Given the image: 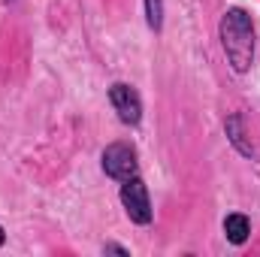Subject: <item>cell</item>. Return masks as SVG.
Here are the masks:
<instances>
[{"label":"cell","instance_id":"obj_1","mask_svg":"<svg viewBox=\"0 0 260 257\" xmlns=\"http://www.w3.org/2000/svg\"><path fill=\"white\" fill-rule=\"evenodd\" d=\"M218 34H221V46H224V55L233 67V73H248L254 64V52H257L254 18L242 6H230L221 15Z\"/></svg>","mask_w":260,"mask_h":257},{"label":"cell","instance_id":"obj_2","mask_svg":"<svg viewBox=\"0 0 260 257\" xmlns=\"http://www.w3.org/2000/svg\"><path fill=\"white\" fill-rule=\"evenodd\" d=\"M100 167L109 179L115 182H127L139 176V160H136V148L130 142H112L103 148V157H100Z\"/></svg>","mask_w":260,"mask_h":257},{"label":"cell","instance_id":"obj_3","mask_svg":"<svg viewBox=\"0 0 260 257\" xmlns=\"http://www.w3.org/2000/svg\"><path fill=\"white\" fill-rule=\"evenodd\" d=\"M118 197H121V206H124V212H127V218L133 224H139V227L151 224V218H154L151 197H148V188H145V182L139 176L121 182V194Z\"/></svg>","mask_w":260,"mask_h":257},{"label":"cell","instance_id":"obj_4","mask_svg":"<svg viewBox=\"0 0 260 257\" xmlns=\"http://www.w3.org/2000/svg\"><path fill=\"white\" fill-rule=\"evenodd\" d=\"M109 103H112V109L118 112V118L130 124V127H136L139 121H142V97H139V91L127 85V82H115L112 88H109Z\"/></svg>","mask_w":260,"mask_h":257},{"label":"cell","instance_id":"obj_5","mask_svg":"<svg viewBox=\"0 0 260 257\" xmlns=\"http://www.w3.org/2000/svg\"><path fill=\"white\" fill-rule=\"evenodd\" d=\"M224 130H227V139H230V145H233V148H236L242 157H254V145H251V142H248V136H245L242 115H227Z\"/></svg>","mask_w":260,"mask_h":257},{"label":"cell","instance_id":"obj_6","mask_svg":"<svg viewBox=\"0 0 260 257\" xmlns=\"http://www.w3.org/2000/svg\"><path fill=\"white\" fill-rule=\"evenodd\" d=\"M224 236H227V242H233V245H245L248 236H251V221H248L242 212L227 215V218H224Z\"/></svg>","mask_w":260,"mask_h":257},{"label":"cell","instance_id":"obj_7","mask_svg":"<svg viewBox=\"0 0 260 257\" xmlns=\"http://www.w3.org/2000/svg\"><path fill=\"white\" fill-rule=\"evenodd\" d=\"M145 3V24L160 34L164 30V0H142Z\"/></svg>","mask_w":260,"mask_h":257},{"label":"cell","instance_id":"obj_8","mask_svg":"<svg viewBox=\"0 0 260 257\" xmlns=\"http://www.w3.org/2000/svg\"><path fill=\"white\" fill-rule=\"evenodd\" d=\"M103 254H118V257H130V251L124 245H115V242H106L103 245Z\"/></svg>","mask_w":260,"mask_h":257},{"label":"cell","instance_id":"obj_9","mask_svg":"<svg viewBox=\"0 0 260 257\" xmlns=\"http://www.w3.org/2000/svg\"><path fill=\"white\" fill-rule=\"evenodd\" d=\"M3 242H6V233H3V227H0V245H3Z\"/></svg>","mask_w":260,"mask_h":257},{"label":"cell","instance_id":"obj_10","mask_svg":"<svg viewBox=\"0 0 260 257\" xmlns=\"http://www.w3.org/2000/svg\"><path fill=\"white\" fill-rule=\"evenodd\" d=\"M6 3H12V0H6Z\"/></svg>","mask_w":260,"mask_h":257}]
</instances>
